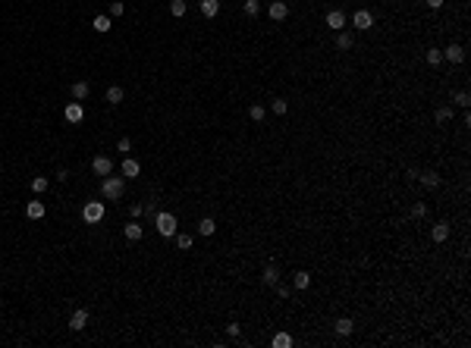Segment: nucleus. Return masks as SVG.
<instances>
[{
    "label": "nucleus",
    "instance_id": "nucleus-1",
    "mask_svg": "<svg viewBox=\"0 0 471 348\" xmlns=\"http://www.w3.org/2000/svg\"><path fill=\"white\" fill-rule=\"evenodd\" d=\"M123 191H126L123 176H104V182H101V195L107 198V201H119V198H123Z\"/></svg>",
    "mask_w": 471,
    "mask_h": 348
},
{
    "label": "nucleus",
    "instance_id": "nucleus-2",
    "mask_svg": "<svg viewBox=\"0 0 471 348\" xmlns=\"http://www.w3.org/2000/svg\"><path fill=\"white\" fill-rule=\"evenodd\" d=\"M154 226H157V232H161L163 238H173L176 236V217H173V213H167V210H157L154 213Z\"/></svg>",
    "mask_w": 471,
    "mask_h": 348
},
{
    "label": "nucleus",
    "instance_id": "nucleus-3",
    "mask_svg": "<svg viewBox=\"0 0 471 348\" xmlns=\"http://www.w3.org/2000/svg\"><path fill=\"white\" fill-rule=\"evenodd\" d=\"M82 220L85 223H101L104 220V204L101 201H88V204L82 207Z\"/></svg>",
    "mask_w": 471,
    "mask_h": 348
},
{
    "label": "nucleus",
    "instance_id": "nucleus-4",
    "mask_svg": "<svg viewBox=\"0 0 471 348\" xmlns=\"http://www.w3.org/2000/svg\"><path fill=\"white\" fill-rule=\"evenodd\" d=\"M63 116H66V123H72V126H79L85 119V107L79 104V100H72V104H66V110H63Z\"/></svg>",
    "mask_w": 471,
    "mask_h": 348
},
{
    "label": "nucleus",
    "instance_id": "nucleus-5",
    "mask_svg": "<svg viewBox=\"0 0 471 348\" xmlns=\"http://www.w3.org/2000/svg\"><path fill=\"white\" fill-rule=\"evenodd\" d=\"M327 29L342 32V29H346V13H342V10H330L327 13Z\"/></svg>",
    "mask_w": 471,
    "mask_h": 348
},
{
    "label": "nucleus",
    "instance_id": "nucleus-6",
    "mask_svg": "<svg viewBox=\"0 0 471 348\" xmlns=\"http://www.w3.org/2000/svg\"><path fill=\"white\" fill-rule=\"evenodd\" d=\"M352 25H355V29H358V32H368V29H371V25H374V16H371V13H368V10H358V13H355V16H352Z\"/></svg>",
    "mask_w": 471,
    "mask_h": 348
},
{
    "label": "nucleus",
    "instance_id": "nucleus-7",
    "mask_svg": "<svg viewBox=\"0 0 471 348\" xmlns=\"http://www.w3.org/2000/svg\"><path fill=\"white\" fill-rule=\"evenodd\" d=\"M91 170H95L97 176H110V170H114V160H110V157H95V160H91Z\"/></svg>",
    "mask_w": 471,
    "mask_h": 348
},
{
    "label": "nucleus",
    "instance_id": "nucleus-8",
    "mask_svg": "<svg viewBox=\"0 0 471 348\" xmlns=\"http://www.w3.org/2000/svg\"><path fill=\"white\" fill-rule=\"evenodd\" d=\"M85 323H88V311H72V317H69V330L72 332H79V330H85Z\"/></svg>",
    "mask_w": 471,
    "mask_h": 348
},
{
    "label": "nucleus",
    "instance_id": "nucleus-9",
    "mask_svg": "<svg viewBox=\"0 0 471 348\" xmlns=\"http://www.w3.org/2000/svg\"><path fill=\"white\" fill-rule=\"evenodd\" d=\"M270 19H274V22H283V19H286L289 16V6L286 3H283V0H274V3H270Z\"/></svg>",
    "mask_w": 471,
    "mask_h": 348
},
{
    "label": "nucleus",
    "instance_id": "nucleus-10",
    "mask_svg": "<svg viewBox=\"0 0 471 348\" xmlns=\"http://www.w3.org/2000/svg\"><path fill=\"white\" fill-rule=\"evenodd\" d=\"M443 60H449V63H462V60H465V47H462V44H449V47L443 50Z\"/></svg>",
    "mask_w": 471,
    "mask_h": 348
},
{
    "label": "nucleus",
    "instance_id": "nucleus-11",
    "mask_svg": "<svg viewBox=\"0 0 471 348\" xmlns=\"http://www.w3.org/2000/svg\"><path fill=\"white\" fill-rule=\"evenodd\" d=\"M333 330H336V336H352V330H355L352 317H340V320L333 323Z\"/></svg>",
    "mask_w": 471,
    "mask_h": 348
},
{
    "label": "nucleus",
    "instance_id": "nucleus-12",
    "mask_svg": "<svg viewBox=\"0 0 471 348\" xmlns=\"http://www.w3.org/2000/svg\"><path fill=\"white\" fill-rule=\"evenodd\" d=\"M123 97H126V91L119 88V85H110L107 88V95H104V100H107L110 107H116V104H123Z\"/></svg>",
    "mask_w": 471,
    "mask_h": 348
},
{
    "label": "nucleus",
    "instance_id": "nucleus-13",
    "mask_svg": "<svg viewBox=\"0 0 471 348\" xmlns=\"http://www.w3.org/2000/svg\"><path fill=\"white\" fill-rule=\"evenodd\" d=\"M138 173H142V163H138V160H132V157H126L123 160V176L126 179H135Z\"/></svg>",
    "mask_w": 471,
    "mask_h": 348
},
{
    "label": "nucleus",
    "instance_id": "nucleus-14",
    "mask_svg": "<svg viewBox=\"0 0 471 348\" xmlns=\"http://www.w3.org/2000/svg\"><path fill=\"white\" fill-rule=\"evenodd\" d=\"M220 13V0H201V16L204 19H214Z\"/></svg>",
    "mask_w": 471,
    "mask_h": 348
},
{
    "label": "nucleus",
    "instance_id": "nucleus-15",
    "mask_svg": "<svg viewBox=\"0 0 471 348\" xmlns=\"http://www.w3.org/2000/svg\"><path fill=\"white\" fill-rule=\"evenodd\" d=\"M25 217H29V220H41L44 217V204H41V201H29V204H25Z\"/></svg>",
    "mask_w": 471,
    "mask_h": 348
},
{
    "label": "nucleus",
    "instance_id": "nucleus-16",
    "mask_svg": "<svg viewBox=\"0 0 471 348\" xmlns=\"http://www.w3.org/2000/svg\"><path fill=\"white\" fill-rule=\"evenodd\" d=\"M418 182L424 185V189H437V185H440V176H437V173H418Z\"/></svg>",
    "mask_w": 471,
    "mask_h": 348
},
{
    "label": "nucleus",
    "instance_id": "nucleus-17",
    "mask_svg": "<svg viewBox=\"0 0 471 348\" xmlns=\"http://www.w3.org/2000/svg\"><path fill=\"white\" fill-rule=\"evenodd\" d=\"M91 29H95V32H101V35H104V32H110V29H114V22H110V16H95V19H91Z\"/></svg>",
    "mask_w": 471,
    "mask_h": 348
},
{
    "label": "nucleus",
    "instance_id": "nucleus-18",
    "mask_svg": "<svg viewBox=\"0 0 471 348\" xmlns=\"http://www.w3.org/2000/svg\"><path fill=\"white\" fill-rule=\"evenodd\" d=\"M261 279H264V285H276V283H280V270H276V267L270 264L267 270H264V276H261Z\"/></svg>",
    "mask_w": 471,
    "mask_h": 348
},
{
    "label": "nucleus",
    "instance_id": "nucleus-19",
    "mask_svg": "<svg viewBox=\"0 0 471 348\" xmlns=\"http://www.w3.org/2000/svg\"><path fill=\"white\" fill-rule=\"evenodd\" d=\"M292 285H295V289H308V285H311V273L298 270L295 276H292Z\"/></svg>",
    "mask_w": 471,
    "mask_h": 348
},
{
    "label": "nucleus",
    "instance_id": "nucleus-20",
    "mask_svg": "<svg viewBox=\"0 0 471 348\" xmlns=\"http://www.w3.org/2000/svg\"><path fill=\"white\" fill-rule=\"evenodd\" d=\"M270 345H274V348H292V336H286V332H276V336L270 339Z\"/></svg>",
    "mask_w": 471,
    "mask_h": 348
},
{
    "label": "nucleus",
    "instance_id": "nucleus-21",
    "mask_svg": "<svg viewBox=\"0 0 471 348\" xmlns=\"http://www.w3.org/2000/svg\"><path fill=\"white\" fill-rule=\"evenodd\" d=\"M449 238V223H437L434 226V242H446Z\"/></svg>",
    "mask_w": 471,
    "mask_h": 348
},
{
    "label": "nucleus",
    "instance_id": "nucleus-22",
    "mask_svg": "<svg viewBox=\"0 0 471 348\" xmlns=\"http://www.w3.org/2000/svg\"><path fill=\"white\" fill-rule=\"evenodd\" d=\"M88 82H76V85H72V97H76V100H85V97H88Z\"/></svg>",
    "mask_w": 471,
    "mask_h": 348
},
{
    "label": "nucleus",
    "instance_id": "nucleus-23",
    "mask_svg": "<svg viewBox=\"0 0 471 348\" xmlns=\"http://www.w3.org/2000/svg\"><path fill=\"white\" fill-rule=\"evenodd\" d=\"M214 229H217V223L211 217H204L201 223H198V232H201V236H214Z\"/></svg>",
    "mask_w": 471,
    "mask_h": 348
},
{
    "label": "nucleus",
    "instance_id": "nucleus-24",
    "mask_svg": "<svg viewBox=\"0 0 471 348\" xmlns=\"http://www.w3.org/2000/svg\"><path fill=\"white\" fill-rule=\"evenodd\" d=\"M123 232H126V238H129V242H138V238H142V226H138V223H129Z\"/></svg>",
    "mask_w": 471,
    "mask_h": 348
},
{
    "label": "nucleus",
    "instance_id": "nucleus-25",
    "mask_svg": "<svg viewBox=\"0 0 471 348\" xmlns=\"http://www.w3.org/2000/svg\"><path fill=\"white\" fill-rule=\"evenodd\" d=\"M48 176H35V179H32V191H38V195H41V191H48Z\"/></svg>",
    "mask_w": 471,
    "mask_h": 348
},
{
    "label": "nucleus",
    "instance_id": "nucleus-26",
    "mask_svg": "<svg viewBox=\"0 0 471 348\" xmlns=\"http://www.w3.org/2000/svg\"><path fill=\"white\" fill-rule=\"evenodd\" d=\"M336 47H340V50H349V47H352V35L340 32V35H336Z\"/></svg>",
    "mask_w": 471,
    "mask_h": 348
},
{
    "label": "nucleus",
    "instance_id": "nucleus-27",
    "mask_svg": "<svg viewBox=\"0 0 471 348\" xmlns=\"http://www.w3.org/2000/svg\"><path fill=\"white\" fill-rule=\"evenodd\" d=\"M270 110H274L276 116H283V113L289 110V104H286V100H283V97H276V100H270Z\"/></svg>",
    "mask_w": 471,
    "mask_h": 348
},
{
    "label": "nucleus",
    "instance_id": "nucleus-28",
    "mask_svg": "<svg viewBox=\"0 0 471 348\" xmlns=\"http://www.w3.org/2000/svg\"><path fill=\"white\" fill-rule=\"evenodd\" d=\"M170 13L179 19V16H185V0H170Z\"/></svg>",
    "mask_w": 471,
    "mask_h": 348
},
{
    "label": "nucleus",
    "instance_id": "nucleus-29",
    "mask_svg": "<svg viewBox=\"0 0 471 348\" xmlns=\"http://www.w3.org/2000/svg\"><path fill=\"white\" fill-rule=\"evenodd\" d=\"M427 63H430V66H440V63H443V50L430 47V50H427Z\"/></svg>",
    "mask_w": 471,
    "mask_h": 348
},
{
    "label": "nucleus",
    "instance_id": "nucleus-30",
    "mask_svg": "<svg viewBox=\"0 0 471 348\" xmlns=\"http://www.w3.org/2000/svg\"><path fill=\"white\" fill-rule=\"evenodd\" d=\"M453 100H455L459 107H468V104H471V95H468L465 88H462V91H455V95H453Z\"/></svg>",
    "mask_w": 471,
    "mask_h": 348
},
{
    "label": "nucleus",
    "instance_id": "nucleus-31",
    "mask_svg": "<svg viewBox=\"0 0 471 348\" xmlns=\"http://www.w3.org/2000/svg\"><path fill=\"white\" fill-rule=\"evenodd\" d=\"M264 113H267V110H264V107H261V104H251V110H248V116H251V119H255V123H261V119H264Z\"/></svg>",
    "mask_w": 471,
    "mask_h": 348
},
{
    "label": "nucleus",
    "instance_id": "nucleus-32",
    "mask_svg": "<svg viewBox=\"0 0 471 348\" xmlns=\"http://www.w3.org/2000/svg\"><path fill=\"white\" fill-rule=\"evenodd\" d=\"M453 119V107H440L437 110V123H449Z\"/></svg>",
    "mask_w": 471,
    "mask_h": 348
},
{
    "label": "nucleus",
    "instance_id": "nucleus-33",
    "mask_svg": "<svg viewBox=\"0 0 471 348\" xmlns=\"http://www.w3.org/2000/svg\"><path fill=\"white\" fill-rule=\"evenodd\" d=\"M242 10L248 13V16H258V10H261V3H258V0H245V3H242Z\"/></svg>",
    "mask_w": 471,
    "mask_h": 348
},
{
    "label": "nucleus",
    "instance_id": "nucleus-34",
    "mask_svg": "<svg viewBox=\"0 0 471 348\" xmlns=\"http://www.w3.org/2000/svg\"><path fill=\"white\" fill-rule=\"evenodd\" d=\"M126 13V3L123 0H114V3H110V16H123Z\"/></svg>",
    "mask_w": 471,
    "mask_h": 348
},
{
    "label": "nucleus",
    "instance_id": "nucleus-35",
    "mask_svg": "<svg viewBox=\"0 0 471 348\" xmlns=\"http://www.w3.org/2000/svg\"><path fill=\"white\" fill-rule=\"evenodd\" d=\"M176 245H179L182 251H189V248H192V236H185V232H182V236H176Z\"/></svg>",
    "mask_w": 471,
    "mask_h": 348
},
{
    "label": "nucleus",
    "instance_id": "nucleus-36",
    "mask_svg": "<svg viewBox=\"0 0 471 348\" xmlns=\"http://www.w3.org/2000/svg\"><path fill=\"white\" fill-rule=\"evenodd\" d=\"M412 213H415V217H427V204H424V201H418V204L412 207Z\"/></svg>",
    "mask_w": 471,
    "mask_h": 348
},
{
    "label": "nucleus",
    "instance_id": "nucleus-37",
    "mask_svg": "<svg viewBox=\"0 0 471 348\" xmlns=\"http://www.w3.org/2000/svg\"><path fill=\"white\" fill-rule=\"evenodd\" d=\"M116 151H132V142H129V138H119V142H116Z\"/></svg>",
    "mask_w": 471,
    "mask_h": 348
},
{
    "label": "nucleus",
    "instance_id": "nucleus-38",
    "mask_svg": "<svg viewBox=\"0 0 471 348\" xmlns=\"http://www.w3.org/2000/svg\"><path fill=\"white\" fill-rule=\"evenodd\" d=\"M239 332H242V330H239V323H229V326H227V336H229V339H239Z\"/></svg>",
    "mask_w": 471,
    "mask_h": 348
},
{
    "label": "nucleus",
    "instance_id": "nucleus-39",
    "mask_svg": "<svg viewBox=\"0 0 471 348\" xmlns=\"http://www.w3.org/2000/svg\"><path fill=\"white\" fill-rule=\"evenodd\" d=\"M276 295H280L283 301H286L289 295H292V289H289V285H276Z\"/></svg>",
    "mask_w": 471,
    "mask_h": 348
},
{
    "label": "nucleus",
    "instance_id": "nucleus-40",
    "mask_svg": "<svg viewBox=\"0 0 471 348\" xmlns=\"http://www.w3.org/2000/svg\"><path fill=\"white\" fill-rule=\"evenodd\" d=\"M145 213V204H132V217H142Z\"/></svg>",
    "mask_w": 471,
    "mask_h": 348
},
{
    "label": "nucleus",
    "instance_id": "nucleus-41",
    "mask_svg": "<svg viewBox=\"0 0 471 348\" xmlns=\"http://www.w3.org/2000/svg\"><path fill=\"white\" fill-rule=\"evenodd\" d=\"M427 6H430V10H440V6H443V0H427Z\"/></svg>",
    "mask_w": 471,
    "mask_h": 348
}]
</instances>
